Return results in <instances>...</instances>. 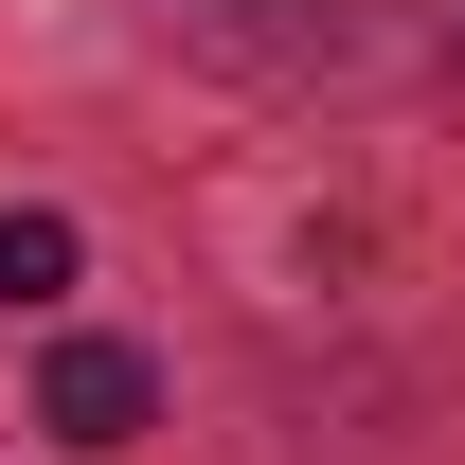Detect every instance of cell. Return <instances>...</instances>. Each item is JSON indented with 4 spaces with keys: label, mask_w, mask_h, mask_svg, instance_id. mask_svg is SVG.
Here are the masks:
<instances>
[{
    "label": "cell",
    "mask_w": 465,
    "mask_h": 465,
    "mask_svg": "<svg viewBox=\"0 0 465 465\" xmlns=\"http://www.w3.org/2000/svg\"><path fill=\"white\" fill-rule=\"evenodd\" d=\"M143 358L125 341H54V376H36V430H54V448H143Z\"/></svg>",
    "instance_id": "cell-1"
},
{
    "label": "cell",
    "mask_w": 465,
    "mask_h": 465,
    "mask_svg": "<svg viewBox=\"0 0 465 465\" xmlns=\"http://www.w3.org/2000/svg\"><path fill=\"white\" fill-rule=\"evenodd\" d=\"M72 287V215H0V304H54Z\"/></svg>",
    "instance_id": "cell-2"
}]
</instances>
